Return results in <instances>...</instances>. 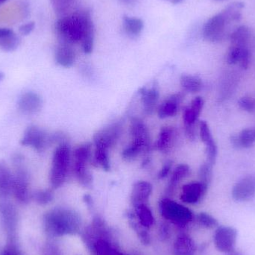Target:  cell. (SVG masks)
I'll use <instances>...</instances> for the list:
<instances>
[{
	"instance_id": "obj_1",
	"label": "cell",
	"mask_w": 255,
	"mask_h": 255,
	"mask_svg": "<svg viewBox=\"0 0 255 255\" xmlns=\"http://www.w3.org/2000/svg\"><path fill=\"white\" fill-rule=\"evenodd\" d=\"M55 32L59 43L71 46L81 43L85 54L93 52L94 25L88 10L73 12L59 18L55 24Z\"/></svg>"
},
{
	"instance_id": "obj_2",
	"label": "cell",
	"mask_w": 255,
	"mask_h": 255,
	"mask_svg": "<svg viewBox=\"0 0 255 255\" xmlns=\"http://www.w3.org/2000/svg\"><path fill=\"white\" fill-rule=\"evenodd\" d=\"M44 226L51 236L61 237L76 233L79 227L77 214L65 208H55L45 215Z\"/></svg>"
},
{
	"instance_id": "obj_3",
	"label": "cell",
	"mask_w": 255,
	"mask_h": 255,
	"mask_svg": "<svg viewBox=\"0 0 255 255\" xmlns=\"http://www.w3.org/2000/svg\"><path fill=\"white\" fill-rule=\"evenodd\" d=\"M130 133L131 142L122 152L123 158L127 161L135 160L142 153L148 154L150 149L149 132L142 120H130Z\"/></svg>"
},
{
	"instance_id": "obj_4",
	"label": "cell",
	"mask_w": 255,
	"mask_h": 255,
	"mask_svg": "<svg viewBox=\"0 0 255 255\" xmlns=\"http://www.w3.org/2000/svg\"><path fill=\"white\" fill-rule=\"evenodd\" d=\"M72 152L67 142L57 145L52 156V166L49 172V181L52 188H59L68 176L71 164Z\"/></svg>"
},
{
	"instance_id": "obj_5",
	"label": "cell",
	"mask_w": 255,
	"mask_h": 255,
	"mask_svg": "<svg viewBox=\"0 0 255 255\" xmlns=\"http://www.w3.org/2000/svg\"><path fill=\"white\" fill-rule=\"evenodd\" d=\"M14 173L13 174L12 194L20 204H28L32 198L30 190L29 174L24 164V157L22 154H15L13 157Z\"/></svg>"
},
{
	"instance_id": "obj_6",
	"label": "cell",
	"mask_w": 255,
	"mask_h": 255,
	"mask_svg": "<svg viewBox=\"0 0 255 255\" xmlns=\"http://www.w3.org/2000/svg\"><path fill=\"white\" fill-rule=\"evenodd\" d=\"M73 171L79 183L90 187L92 184L93 175L88 169V165L92 159V145L91 143H84L78 145L72 153Z\"/></svg>"
},
{
	"instance_id": "obj_7",
	"label": "cell",
	"mask_w": 255,
	"mask_h": 255,
	"mask_svg": "<svg viewBox=\"0 0 255 255\" xmlns=\"http://www.w3.org/2000/svg\"><path fill=\"white\" fill-rule=\"evenodd\" d=\"M159 207L161 215L166 220L178 226H186L193 220V213L189 208L171 199H162Z\"/></svg>"
},
{
	"instance_id": "obj_8",
	"label": "cell",
	"mask_w": 255,
	"mask_h": 255,
	"mask_svg": "<svg viewBox=\"0 0 255 255\" xmlns=\"http://www.w3.org/2000/svg\"><path fill=\"white\" fill-rule=\"evenodd\" d=\"M20 144L24 146L31 147L38 152H43L53 145V136L52 133H48L41 128L30 126L24 132Z\"/></svg>"
},
{
	"instance_id": "obj_9",
	"label": "cell",
	"mask_w": 255,
	"mask_h": 255,
	"mask_svg": "<svg viewBox=\"0 0 255 255\" xmlns=\"http://www.w3.org/2000/svg\"><path fill=\"white\" fill-rule=\"evenodd\" d=\"M232 23L222 10L210 18L202 28V36L207 41L217 43L222 41L226 35L227 25Z\"/></svg>"
},
{
	"instance_id": "obj_10",
	"label": "cell",
	"mask_w": 255,
	"mask_h": 255,
	"mask_svg": "<svg viewBox=\"0 0 255 255\" xmlns=\"http://www.w3.org/2000/svg\"><path fill=\"white\" fill-rule=\"evenodd\" d=\"M0 217L10 242L14 243L18 223L16 207L7 199L0 200Z\"/></svg>"
},
{
	"instance_id": "obj_11",
	"label": "cell",
	"mask_w": 255,
	"mask_h": 255,
	"mask_svg": "<svg viewBox=\"0 0 255 255\" xmlns=\"http://www.w3.org/2000/svg\"><path fill=\"white\" fill-rule=\"evenodd\" d=\"M238 239V232L235 228L220 226L214 234V244L218 251L223 253H234Z\"/></svg>"
},
{
	"instance_id": "obj_12",
	"label": "cell",
	"mask_w": 255,
	"mask_h": 255,
	"mask_svg": "<svg viewBox=\"0 0 255 255\" xmlns=\"http://www.w3.org/2000/svg\"><path fill=\"white\" fill-rule=\"evenodd\" d=\"M123 127L121 123H115L105 128L94 134V145H103L106 148H112L116 145L122 133Z\"/></svg>"
},
{
	"instance_id": "obj_13",
	"label": "cell",
	"mask_w": 255,
	"mask_h": 255,
	"mask_svg": "<svg viewBox=\"0 0 255 255\" xmlns=\"http://www.w3.org/2000/svg\"><path fill=\"white\" fill-rule=\"evenodd\" d=\"M232 196L236 201L244 202L255 196V175H248L238 181L232 190Z\"/></svg>"
},
{
	"instance_id": "obj_14",
	"label": "cell",
	"mask_w": 255,
	"mask_h": 255,
	"mask_svg": "<svg viewBox=\"0 0 255 255\" xmlns=\"http://www.w3.org/2000/svg\"><path fill=\"white\" fill-rule=\"evenodd\" d=\"M43 101L36 92L28 91L21 96L18 101V109L24 115H36L41 110Z\"/></svg>"
},
{
	"instance_id": "obj_15",
	"label": "cell",
	"mask_w": 255,
	"mask_h": 255,
	"mask_svg": "<svg viewBox=\"0 0 255 255\" xmlns=\"http://www.w3.org/2000/svg\"><path fill=\"white\" fill-rule=\"evenodd\" d=\"M208 186L202 182H191L183 186L180 199L184 203L196 204L205 196Z\"/></svg>"
},
{
	"instance_id": "obj_16",
	"label": "cell",
	"mask_w": 255,
	"mask_h": 255,
	"mask_svg": "<svg viewBox=\"0 0 255 255\" xmlns=\"http://www.w3.org/2000/svg\"><path fill=\"white\" fill-rule=\"evenodd\" d=\"M184 98L183 93H178L170 96L165 100L157 109V115L161 119L172 118L175 116L179 110L180 105Z\"/></svg>"
},
{
	"instance_id": "obj_17",
	"label": "cell",
	"mask_w": 255,
	"mask_h": 255,
	"mask_svg": "<svg viewBox=\"0 0 255 255\" xmlns=\"http://www.w3.org/2000/svg\"><path fill=\"white\" fill-rule=\"evenodd\" d=\"M152 192V186L148 181H139L133 184L130 201L133 207L146 205Z\"/></svg>"
},
{
	"instance_id": "obj_18",
	"label": "cell",
	"mask_w": 255,
	"mask_h": 255,
	"mask_svg": "<svg viewBox=\"0 0 255 255\" xmlns=\"http://www.w3.org/2000/svg\"><path fill=\"white\" fill-rule=\"evenodd\" d=\"M76 52L73 46L67 43H59L55 52V59L58 65L70 67L76 61Z\"/></svg>"
},
{
	"instance_id": "obj_19",
	"label": "cell",
	"mask_w": 255,
	"mask_h": 255,
	"mask_svg": "<svg viewBox=\"0 0 255 255\" xmlns=\"http://www.w3.org/2000/svg\"><path fill=\"white\" fill-rule=\"evenodd\" d=\"M13 174L5 162L0 161V200L7 199L12 194Z\"/></svg>"
},
{
	"instance_id": "obj_20",
	"label": "cell",
	"mask_w": 255,
	"mask_h": 255,
	"mask_svg": "<svg viewBox=\"0 0 255 255\" xmlns=\"http://www.w3.org/2000/svg\"><path fill=\"white\" fill-rule=\"evenodd\" d=\"M21 43V38L13 30L0 28V49L6 52L16 50Z\"/></svg>"
},
{
	"instance_id": "obj_21",
	"label": "cell",
	"mask_w": 255,
	"mask_h": 255,
	"mask_svg": "<svg viewBox=\"0 0 255 255\" xmlns=\"http://www.w3.org/2000/svg\"><path fill=\"white\" fill-rule=\"evenodd\" d=\"M175 139V130L173 127H162L158 137L154 143V148L160 152H169L173 146Z\"/></svg>"
},
{
	"instance_id": "obj_22",
	"label": "cell",
	"mask_w": 255,
	"mask_h": 255,
	"mask_svg": "<svg viewBox=\"0 0 255 255\" xmlns=\"http://www.w3.org/2000/svg\"><path fill=\"white\" fill-rule=\"evenodd\" d=\"M143 111L146 115H151L156 109L159 100L158 89L155 86L151 88H142L139 91Z\"/></svg>"
},
{
	"instance_id": "obj_23",
	"label": "cell",
	"mask_w": 255,
	"mask_h": 255,
	"mask_svg": "<svg viewBox=\"0 0 255 255\" xmlns=\"http://www.w3.org/2000/svg\"><path fill=\"white\" fill-rule=\"evenodd\" d=\"M196 250V244L188 235H180L174 244L175 255H195Z\"/></svg>"
},
{
	"instance_id": "obj_24",
	"label": "cell",
	"mask_w": 255,
	"mask_h": 255,
	"mask_svg": "<svg viewBox=\"0 0 255 255\" xmlns=\"http://www.w3.org/2000/svg\"><path fill=\"white\" fill-rule=\"evenodd\" d=\"M123 26L126 34L131 38L139 37L144 28V22L137 17L125 16L123 19Z\"/></svg>"
},
{
	"instance_id": "obj_25",
	"label": "cell",
	"mask_w": 255,
	"mask_h": 255,
	"mask_svg": "<svg viewBox=\"0 0 255 255\" xmlns=\"http://www.w3.org/2000/svg\"><path fill=\"white\" fill-rule=\"evenodd\" d=\"M93 162L96 166H100L106 171L110 170L111 163L109 148L103 145H95Z\"/></svg>"
},
{
	"instance_id": "obj_26",
	"label": "cell",
	"mask_w": 255,
	"mask_h": 255,
	"mask_svg": "<svg viewBox=\"0 0 255 255\" xmlns=\"http://www.w3.org/2000/svg\"><path fill=\"white\" fill-rule=\"evenodd\" d=\"M77 0H50L52 9L58 17H64L73 13Z\"/></svg>"
},
{
	"instance_id": "obj_27",
	"label": "cell",
	"mask_w": 255,
	"mask_h": 255,
	"mask_svg": "<svg viewBox=\"0 0 255 255\" xmlns=\"http://www.w3.org/2000/svg\"><path fill=\"white\" fill-rule=\"evenodd\" d=\"M180 84L186 92L191 94L199 92L203 87L202 79L191 75H182L180 78Z\"/></svg>"
},
{
	"instance_id": "obj_28",
	"label": "cell",
	"mask_w": 255,
	"mask_h": 255,
	"mask_svg": "<svg viewBox=\"0 0 255 255\" xmlns=\"http://www.w3.org/2000/svg\"><path fill=\"white\" fill-rule=\"evenodd\" d=\"M190 166L187 164H179L175 168L168 185L169 192H172L180 182L190 174Z\"/></svg>"
},
{
	"instance_id": "obj_29",
	"label": "cell",
	"mask_w": 255,
	"mask_h": 255,
	"mask_svg": "<svg viewBox=\"0 0 255 255\" xmlns=\"http://www.w3.org/2000/svg\"><path fill=\"white\" fill-rule=\"evenodd\" d=\"M135 214L139 220V225L145 229H149L154 224L152 212L147 205H139L134 207Z\"/></svg>"
},
{
	"instance_id": "obj_30",
	"label": "cell",
	"mask_w": 255,
	"mask_h": 255,
	"mask_svg": "<svg viewBox=\"0 0 255 255\" xmlns=\"http://www.w3.org/2000/svg\"><path fill=\"white\" fill-rule=\"evenodd\" d=\"M250 37V30L247 25H240L230 34V40L233 46H247Z\"/></svg>"
},
{
	"instance_id": "obj_31",
	"label": "cell",
	"mask_w": 255,
	"mask_h": 255,
	"mask_svg": "<svg viewBox=\"0 0 255 255\" xmlns=\"http://www.w3.org/2000/svg\"><path fill=\"white\" fill-rule=\"evenodd\" d=\"M241 148H250L255 142V129H244L238 135Z\"/></svg>"
},
{
	"instance_id": "obj_32",
	"label": "cell",
	"mask_w": 255,
	"mask_h": 255,
	"mask_svg": "<svg viewBox=\"0 0 255 255\" xmlns=\"http://www.w3.org/2000/svg\"><path fill=\"white\" fill-rule=\"evenodd\" d=\"M32 198L39 205H47L53 200L54 195L52 190H40L34 192L32 194Z\"/></svg>"
},
{
	"instance_id": "obj_33",
	"label": "cell",
	"mask_w": 255,
	"mask_h": 255,
	"mask_svg": "<svg viewBox=\"0 0 255 255\" xmlns=\"http://www.w3.org/2000/svg\"><path fill=\"white\" fill-rule=\"evenodd\" d=\"M247 46H233L232 45L227 56L228 64L233 65L240 62L243 50Z\"/></svg>"
},
{
	"instance_id": "obj_34",
	"label": "cell",
	"mask_w": 255,
	"mask_h": 255,
	"mask_svg": "<svg viewBox=\"0 0 255 255\" xmlns=\"http://www.w3.org/2000/svg\"><path fill=\"white\" fill-rule=\"evenodd\" d=\"M212 165L207 162L202 164L199 169V178H200V182L208 187L211 182V178H212Z\"/></svg>"
},
{
	"instance_id": "obj_35",
	"label": "cell",
	"mask_w": 255,
	"mask_h": 255,
	"mask_svg": "<svg viewBox=\"0 0 255 255\" xmlns=\"http://www.w3.org/2000/svg\"><path fill=\"white\" fill-rule=\"evenodd\" d=\"M199 224L207 229H214L218 226L219 223L214 217L207 213H200L197 216Z\"/></svg>"
},
{
	"instance_id": "obj_36",
	"label": "cell",
	"mask_w": 255,
	"mask_h": 255,
	"mask_svg": "<svg viewBox=\"0 0 255 255\" xmlns=\"http://www.w3.org/2000/svg\"><path fill=\"white\" fill-rule=\"evenodd\" d=\"M199 117L190 107L186 108L183 113L184 128L196 127Z\"/></svg>"
},
{
	"instance_id": "obj_37",
	"label": "cell",
	"mask_w": 255,
	"mask_h": 255,
	"mask_svg": "<svg viewBox=\"0 0 255 255\" xmlns=\"http://www.w3.org/2000/svg\"><path fill=\"white\" fill-rule=\"evenodd\" d=\"M206 145V154L208 158V163L214 166L216 163L217 156V146L214 139L208 141Z\"/></svg>"
},
{
	"instance_id": "obj_38",
	"label": "cell",
	"mask_w": 255,
	"mask_h": 255,
	"mask_svg": "<svg viewBox=\"0 0 255 255\" xmlns=\"http://www.w3.org/2000/svg\"><path fill=\"white\" fill-rule=\"evenodd\" d=\"M95 250L97 255H115V251L110 244L103 240H99L95 244Z\"/></svg>"
},
{
	"instance_id": "obj_39",
	"label": "cell",
	"mask_w": 255,
	"mask_h": 255,
	"mask_svg": "<svg viewBox=\"0 0 255 255\" xmlns=\"http://www.w3.org/2000/svg\"><path fill=\"white\" fill-rule=\"evenodd\" d=\"M199 135H200L201 139L204 143H207L208 141L214 139L211 135V130H210L209 126L205 121H201L199 123Z\"/></svg>"
},
{
	"instance_id": "obj_40",
	"label": "cell",
	"mask_w": 255,
	"mask_h": 255,
	"mask_svg": "<svg viewBox=\"0 0 255 255\" xmlns=\"http://www.w3.org/2000/svg\"><path fill=\"white\" fill-rule=\"evenodd\" d=\"M238 105L243 110L246 112H252L254 111L255 103L253 99L250 97H242L238 101Z\"/></svg>"
},
{
	"instance_id": "obj_41",
	"label": "cell",
	"mask_w": 255,
	"mask_h": 255,
	"mask_svg": "<svg viewBox=\"0 0 255 255\" xmlns=\"http://www.w3.org/2000/svg\"><path fill=\"white\" fill-rule=\"evenodd\" d=\"M204 105H205V101H204L203 98L201 97H197L192 100L190 108L196 115L199 116L200 114L202 113Z\"/></svg>"
},
{
	"instance_id": "obj_42",
	"label": "cell",
	"mask_w": 255,
	"mask_h": 255,
	"mask_svg": "<svg viewBox=\"0 0 255 255\" xmlns=\"http://www.w3.org/2000/svg\"><path fill=\"white\" fill-rule=\"evenodd\" d=\"M250 52L249 49H247V47H245L244 50H243L242 55H241V60H240L239 63L241 64V67L243 69L247 70L249 67V65H250Z\"/></svg>"
},
{
	"instance_id": "obj_43",
	"label": "cell",
	"mask_w": 255,
	"mask_h": 255,
	"mask_svg": "<svg viewBox=\"0 0 255 255\" xmlns=\"http://www.w3.org/2000/svg\"><path fill=\"white\" fill-rule=\"evenodd\" d=\"M34 27H35V24L34 22H29L25 25H22L19 28V34L22 36L28 35L34 31Z\"/></svg>"
},
{
	"instance_id": "obj_44",
	"label": "cell",
	"mask_w": 255,
	"mask_h": 255,
	"mask_svg": "<svg viewBox=\"0 0 255 255\" xmlns=\"http://www.w3.org/2000/svg\"><path fill=\"white\" fill-rule=\"evenodd\" d=\"M172 162L171 161V160H169V161L165 163L163 167L161 168L160 172H159L158 175H157L159 179H163V178H165L166 177H167L169 172H170L171 169H172Z\"/></svg>"
},
{
	"instance_id": "obj_45",
	"label": "cell",
	"mask_w": 255,
	"mask_h": 255,
	"mask_svg": "<svg viewBox=\"0 0 255 255\" xmlns=\"http://www.w3.org/2000/svg\"><path fill=\"white\" fill-rule=\"evenodd\" d=\"M1 255H21L19 252L18 251L17 248L15 246L14 243L10 242L9 245L4 248L1 253Z\"/></svg>"
},
{
	"instance_id": "obj_46",
	"label": "cell",
	"mask_w": 255,
	"mask_h": 255,
	"mask_svg": "<svg viewBox=\"0 0 255 255\" xmlns=\"http://www.w3.org/2000/svg\"><path fill=\"white\" fill-rule=\"evenodd\" d=\"M123 4H133L137 2L139 0H120Z\"/></svg>"
},
{
	"instance_id": "obj_47",
	"label": "cell",
	"mask_w": 255,
	"mask_h": 255,
	"mask_svg": "<svg viewBox=\"0 0 255 255\" xmlns=\"http://www.w3.org/2000/svg\"><path fill=\"white\" fill-rule=\"evenodd\" d=\"M166 1H170V2L172 3V4H178V3L181 2L183 0H166Z\"/></svg>"
},
{
	"instance_id": "obj_48",
	"label": "cell",
	"mask_w": 255,
	"mask_h": 255,
	"mask_svg": "<svg viewBox=\"0 0 255 255\" xmlns=\"http://www.w3.org/2000/svg\"><path fill=\"white\" fill-rule=\"evenodd\" d=\"M4 73H1V72H0V82H1V81L3 80V79H4Z\"/></svg>"
},
{
	"instance_id": "obj_49",
	"label": "cell",
	"mask_w": 255,
	"mask_h": 255,
	"mask_svg": "<svg viewBox=\"0 0 255 255\" xmlns=\"http://www.w3.org/2000/svg\"><path fill=\"white\" fill-rule=\"evenodd\" d=\"M8 0H0V4H3V3L6 2Z\"/></svg>"
},
{
	"instance_id": "obj_50",
	"label": "cell",
	"mask_w": 255,
	"mask_h": 255,
	"mask_svg": "<svg viewBox=\"0 0 255 255\" xmlns=\"http://www.w3.org/2000/svg\"><path fill=\"white\" fill-rule=\"evenodd\" d=\"M229 255H238V254H234L233 253H229Z\"/></svg>"
},
{
	"instance_id": "obj_51",
	"label": "cell",
	"mask_w": 255,
	"mask_h": 255,
	"mask_svg": "<svg viewBox=\"0 0 255 255\" xmlns=\"http://www.w3.org/2000/svg\"><path fill=\"white\" fill-rule=\"evenodd\" d=\"M214 1H223V0H214Z\"/></svg>"
}]
</instances>
